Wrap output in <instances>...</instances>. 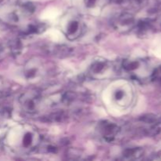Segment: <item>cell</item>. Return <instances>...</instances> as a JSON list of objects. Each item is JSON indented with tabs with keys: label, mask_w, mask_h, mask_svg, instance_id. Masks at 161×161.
Listing matches in <instances>:
<instances>
[{
	"label": "cell",
	"mask_w": 161,
	"mask_h": 161,
	"mask_svg": "<svg viewBox=\"0 0 161 161\" xmlns=\"http://www.w3.org/2000/svg\"><path fill=\"white\" fill-rule=\"evenodd\" d=\"M33 142V136L30 132H28L25 135L23 138V146L25 148H29L31 146Z\"/></svg>",
	"instance_id": "cell-4"
},
{
	"label": "cell",
	"mask_w": 161,
	"mask_h": 161,
	"mask_svg": "<svg viewBox=\"0 0 161 161\" xmlns=\"http://www.w3.org/2000/svg\"><path fill=\"white\" fill-rule=\"evenodd\" d=\"M39 99H40V97H39V93L35 92V91H29V92L23 94V95L20 97V103L25 111L28 113H32L37 109Z\"/></svg>",
	"instance_id": "cell-1"
},
{
	"label": "cell",
	"mask_w": 161,
	"mask_h": 161,
	"mask_svg": "<svg viewBox=\"0 0 161 161\" xmlns=\"http://www.w3.org/2000/svg\"><path fill=\"white\" fill-rule=\"evenodd\" d=\"M82 27L80 20H72L68 24L66 35L67 37L70 39H75L80 36Z\"/></svg>",
	"instance_id": "cell-2"
},
{
	"label": "cell",
	"mask_w": 161,
	"mask_h": 161,
	"mask_svg": "<svg viewBox=\"0 0 161 161\" xmlns=\"http://www.w3.org/2000/svg\"><path fill=\"white\" fill-rule=\"evenodd\" d=\"M103 135L107 140H112L119 130L117 126L114 124H106L102 128Z\"/></svg>",
	"instance_id": "cell-3"
},
{
	"label": "cell",
	"mask_w": 161,
	"mask_h": 161,
	"mask_svg": "<svg viewBox=\"0 0 161 161\" xmlns=\"http://www.w3.org/2000/svg\"><path fill=\"white\" fill-rule=\"evenodd\" d=\"M105 66V64L103 62H96L94 65L92 66V70L94 71V72L97 73V72H101L102 69Z\"/></svg>",
	"instance_id": "cell-5"
}]
</instances>
